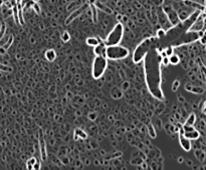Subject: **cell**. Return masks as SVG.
Instances as JSON below:
<instances>
[{
	"label": "cell",
	"instance_id": "e0dca14e",
	"mask_svg": "<svg viewBox=\"0 0 206 170\" xmlns=\"http://www.w3.org/2000/svg\"><path fill=\"white\" fill-rule=\"evenodd\" d=\"M88 134L85 132L83 130L78 128L74 130V140H78V138H81V139H87Z\"/></svg>",
	"mask_w": 206,
	"mask_h": 170
},
{
	"label": "cell",
	"instance_id": "f1b7e54d",
	"mask_svg": "<svg viewBox=\"0 0 206 170\" xmlns=\"http://www.w3.org/2000/svg\"><path fill=\"white\" fill-rule=\"evenodd\" d=\"M165 35H166V31L164 29H159L157 31V38H163L165 37Z\"/></svg>",
	"mask_w": 206,
	"mask_h": 170
},
{
	"label": "cell",
	"instance_id": "ba28073f",
	"mask_svg": "<svg viewBox=\"0 0 206 170\" xmlns=\"http://www.w3.org/2000/svg\"><path fill=\"white\" fill-rule=\"evenodd\" d=\"M198 39H199L198 32H194V31L187 30V32L184 36V39H183V41H182V44H190V43H193V42L197 41Z\"/></svg>",
	"mask_w": 206,
	"mask_h": 170
},
{
	"label": "cell",
	"instance_id": "484cf974",
	"mask_svg": "<svg viewBox=\"0 0 206 170\" xmlns=\"http://www.w3.org/2000/svg\"><path fill=\"white\" fill-rule=\"evenodd\" d=\"M12 42H13V37L11 35H9V38H8V40H7V42L5 43V44L3 45V48L5 49V50H7V49L9 48V47H10V45L12 44Z\"/></svg>",
	"mask_w": 206,
	"mask_h": 170
},
{
	"label": "cell",
	"instance_id": "ffe728a7",
	"mask_svg": "<svg viewBox=\"0 0 206 170\" xmlns=\"http://www.w3.org/2000/svg\"><path fill=\"white\" fill-rule=\"evenodd\" d=\"M180 62V58L177 54H172V55L169 56V63L172 65H177L178 63Z\"/></svg>",
	"mask_w": 206,
	"mask_h": 170
},
{
	"label": "cell",
	"instance_id": "4dcf8cb0",
	"mask_svg": "<svg viewBox=\"0 0 206 170\" xmlns=\"http://www.w3.org/2000/svg\"><path fill=\"white\" fill-rule=\"evenodd\" d=\"M179 85H180V82L178 80H175L173 82V84H172V90L173 91H176V90L178 89V87H179Z\"/></svg>",
	"mask_w": 206,
	"mask_h": 170
},
{
	"label": "cell",
	"instance_id": "44dd1931",
	"mask_svg": "<svg viewBox=\"0 0 206 170\" xmlns=\"http://www.w3.org/2000/svg\"><path fill=\"white\" fill-rule=\"evenodd\" d=\"M37 161V159H36L35 157H32V158H30V159L27 161L26 163V168L28 169V170H30V169H32V166H33V164Z\"/></svg>",
	"mask_w": 206,
	"mask_h": 170
},
{
	"label": "cell",
	"instance_id": "d4e9b609",
	"mask_svg": "<svg viewBox=\"0 0 206 170\" xmlns=\"http://www.w3.org/2000/svg\"><path fill=\"white\" fill-rule=\"evenodd\" d=\"M164 52L166 53V55L169 57V56L172 55V54L174 53V48H173V46H172V45H170V46H167L166 48L164 49Z\"/></svg>",
	"mask_w": 206,
	"mask_h": 170
},
{
	"label": "cell",
	"instance_id": "5bb4252c",
	"mask_svg": "<svg viewBox=\"0 0 206 170\" xmlns=\"http://www.w3.org/2000/svg\"><path fill=\"white\" fill-rule=\"evenodd\" d=\"M95 5H96V7L99 9V10H102L103 12L107 13V14H112L113 13V10L111 9L110 7H108L107 5H105V4H103L101 1H99V0H97L96 2H95Z\"/></svg>",
	"mask_w": 206,
	"mask_h": 170
},
{
	"label": "cell",
	"instance_id": "836d02e7",
	"mask_svg": "<svg viewBox=\"0 0 206 170\" xmlns=\"http://www.w3.org/2000/svg\"><path fill=\"white\" fill-rule=\"evenodd\" d=\"M32 8L34 9V11H35L36 13H37V14H39V13H40V8H39V6H38L36 3H33Z\"/></svg>",
	"mask_w": 206,
	"mask_h": 170
},
{
	"label": "cell",
	"instance_id": "8fae6325",
	"mask_svg": "<svg viewBox=\"0 0 206 170\" xmlns=\"http://www.w3.org/2000/svg\"><path fill=\"white\" fill-rule=\"evenodd\" d=\"M106 50H107V45L104 43L103 40H102L97 46L94 47V52L96 55L106 56Z\"/></svg>",
	"mask_w": 206,
	"mask_h": 170
},
{
	"label": "cell",
	"instance_id": "d6986e66",
	"mask_svg": "<svg viewBox=\"0 0 206 170\" xmlns=\"http://www.w3.org/2000/svg\"><path fill=\"white\" fill-rule=\"evenodd\" d=\"M196 122V115L194 113H191L188 117H187L186 121H185V125H194Z\"/></svg>",
	"mask_w": 206,
	"mask_h": 170
},
{
	"label": "cell",
	"instance_id": "52a82bcc",
	"mask_svg": "<svg viewBox=\"0 0 206 170\" xmlns=\"http://www.w3.org/2000/svg\"><path fill=\"white\" fill-rule=\"evenodd\" d=\"M88 6H89V4H83V6H81V7H78V9H76V11H74L72 13H71V15H69V17L67 18V20H65V24L67 25H69V24H71L72 21H74V19H76L78 16H80L81 13H83L85 10H87Z\"/></svg>",
	"mask_w": 206,
	"mask_h": 170
},
{
	"label": "cell",
	"instance_id": "7a4b0ae2",
	"mask_svg": "<svg viewBox=\"0 0 206 170\" xmlns=\"http://www.w3.org/2000/svg\"><path fill=\"white\" fill-rule=\"evenodd\" d=\"M129 54H130L129 49L120 44L107 46V50H106V57H107V59L113 61L125 59V58L129 56Z\"/></svg>",
	"mask_w": 206,
	"mask_h": 170
},
{
	"label": "cell",
	"instance_id": "3957f363",
	"mask_svg": "<svg viewBox=\"0 0 206 170\" xmlns=\"http://www.w3.org/2000/svg\"><path fill=\"white\" fill-rule=\"evenodd\" d=\"M154 43V38L148 37L145 40H143L134 50L133 53V61L135 63H139L145 58L146 54L148 53V51H150L152 44Z\"/></svg>",
	"mask_w": 206,
	"mask_h": 170
},
{
	"label": "cell",
	"instance_id": "83f0119b",
	"mask_svg": "<svg viewBox=\"0 0 206 170\" xmlns=\"http://www.w3.org/2000/svg\"><path fill=\"white\" fill-rule=\"evenodd\" d=\"M5 31H6V25L4 23H2L1 24V27H0V39H1L2 37H4Z\"/></svg>",
	"mask_w": 206,
	"mask_h": 170
},
{
	"label": "cell",
	"instance_id": "603a6c76",
	"mask_svg": "<svg viewBox=\"0 0 206 170\" xmlns=\"http://www.w3.org/2000/svg\"><path fill=\"white\" fill-rule=\"evenodd\" d=\"M71 39V34H69L67 31H63L62 34V40L63 42H67Z\"/></svg>",
	"mask_w": 206,
	"mask_h": 170
},
{
	"label": "cell",
	"instance_id": "d6a6232c",
	"mask_svg": "<svg viewBox=\"0 0 206 170\" xmlns=\"http://www.w3.org/2000/svg\"><path fill=\"white\" fill-rule=\"evenodd\" d=\"M40 162L39 161H36L34 164H33V166H32V169L33 170H38V169H40Z\"/></svg>",
	"mask_w": 206,
	"mask_h": 170
},
{
	"label": "cell",
	"instance_id": "30bf717a",
	"mask_svg": "<svg viewBox=\"0 0 206 170\" xmlns=\"http://www.w3.org/2000/svg\"><path fill=\"white\" fill-rule=\"evenodd\" d=\"M179 143L181 145V147H182L185 151H190V149H191L192 147L191 140L185 137L182 133H179Z\"/></svg>",
	"mask_w": 206,
	"mask_h": 170
},
{
	"label": "cell",
	"instance_id": "4316f807",
	"mask_svg": "<svg viewBox=\"0 0 206 170\" xmlns=\"http://www.w3.org/2000/svg\"><path fill=\"white\" fill-rule=\"evenodd\" d=\"M13 15H14V18H15V22L19 24V19H18V9H17L16 5H14V7H13Z\"/></svg>",
	"mask_w": 206,
	"mask_h": 170
},
{
	"label": "cell",
	"instance_id": "7c38bea8",
	"mask_svg": "<svg viewBox=\"0 0 206 170\" xmlns=\"http://www.w3.org/2000/svg\"><path fill=\"white\" fill-rule=\"evenodd\" d=\"M185 89H186L187 91L191 92V93H194V94H202V93H204V91H205V90L203 89L202 87H200V86H192L190 84H186Z\"/></svg>",
	"mask_w": 206,
	"mask_h": 170
},
{
	"label": "cell",
	"instance_id": "9c48e42d",
	"mask_svg": "<svg viewBox=\"0 0 206 170\" xmlns=\"http://www.w3.org/2000/svg\"><path fill=\"white\" fill-rule=\"evenodd\" d=\"M39 149H40V158L42 161H45L47 158V152H46V144H45L44 138L42 136L41 130H40V137H39Z\"/></svg>",
	"mask_w": 206,
	"mask_h": 170
},
{
	"label": "cell",
	"instance_id": "5b68a950",
	"mask_svg": "<svg viewBox=\"0 0 206 170\" xmlns=\"http://www.w3.org/2000/svg\"><path fill=\"white\" fill-rule=\"evenodd\" d=\"M108 61L106 56L96 55L92 62V75L95 79H99L104 75L106 69H107Z\"/></svg>",
	"mask_w": 206,
	"mask_h": 170
},
{
	"label": "cell",
	"instance_id": "7402d4cb",
	"mask_svg": "<svg viewBox=\"0 0 206 170\" xmlns=\"http://www.w3.org/2000/svg\"><path fill=\"white\" fill-rule=\"evenodd\" d=\"M148 133L152 138L156 137V131H155V129H154V126L152 125V124H149L148 125Z\"/></svg>",
	"mask_w": 206,
	"mask_h": 170
},
{
	"label": "cell",
	"instance_id": "9a60e30c",
	"mask_svg": "<svg viewBox=\"0 0 206 170\" xmlns=\"http://www.w3.org/2000/svg\"><path fill=\"white\" fill-rule=\"evenodd\" d=\"M45 58H46L47 61L49 62H53V61L55 60L56 58V52L54 49H48L45 52Z\"/></svg>",
	"mask_w": 206,
	"mask_h": 170
},
{
	"label": "cell",
	"instance_id": "cb8c5ba5",
	"mask_svg": "<svg viewBox=\"0 0 206 170\" xmlns=\"http://www.w3.org/2000/svg\"><path fill=\"white\" fill-rule=\"evenodd\" d=\"M0 71L3 72H12V67L7 66V65H4L0 63Z\"/></svg>",
	"mask_w": 206,
	"mask_h": 170
},
{
	"label": "cell",
	"instance_id": "4fadbf2b",
	"mask_svg": "<svg viewBox=\"0 0 206 170\" xmlns=\"http://www.w3.org/2000/svg\"><path fill=\"white\" fill-rule=\"evenodd\" d=\"M182 134L190 140H197L198 138L200 137V133H199V131H197L196 129L191 130V131H187V132H183Z\"/></svg>",
	"mask_w": 206,
	"mask_h": 170
},
{
	"label": "cell",
	"instance_id": "2e32d148",
	"mask_svg": "<svg viewBox=\"0 0 206 170\" xmlns=\"http://www.w3.org/2000/svg\"><path fill=\"white\" fill-rule=\"evenodd\" d=\"M101 41H102V39L99 37H89V38H87V40H85V43H87L89 46L95 47V46H97Z\"/></svg>",
	"mask_w": 206,
	"mask_h": 170
},
{
	"label": "cell",
	"instance_id": "e575fe53",
	"mask_svg": "<svg viewBox=\"0 0 206 170\" xmlns=\"http://www.w3.org/2000/svg\"><path fill=\"white\" fill-rule=\"evenodd\" d=\"M32 1H34V2H36V1H38V0H32Z\"/></svg>",
	"mask_w": 206,
	"mask_h": 170
},
{
	"label": "cell",
	"instance_id": "277c9868",
	"mask_svg": "<svg viewBox=\"0 0 206 170\" xmlns=\"http://www.w3.org/2000/svg\"><path fill=\"white\" fill-rule=\"evenodd\" d=\"M123 35H124V26L123 24L119 22V23H117L114 26L112 31L108 34L107 38L105 40H103V41L107 46L120 44V42L123 39Z\"/></svg>",
	"mask_w": 206,
	"mask_h": 170
},
{
	"label": "cell",
	"instance_id": "ac0fdd59",
	"mask_svg": "<svg viewBox=\"0 0 206 170\" xmlns=\"http://www.w3.org/2000/svg\"><path fill=\"white\" fill-rule=\"evenodd\" d=\"M90 5V11H92V21L96 23L98 21V8L96 7L95 4H89Z\"/></svg>",
	"mask_w": 206,
	"mask_h": 170
},
{
	"label": "cell",
	"instance_id": "6da1fadb",
	"mask_svg": "<svg viewBox=\"0 0 206 170\" xmlns=\"http://www.w3.org/2000/svg\"><path fill=\"white\" fill-rule=\"evenodd\" d=\"M144 59L145 80L147 87L156 99L164 100V94L161 89V71H160L161 56L159 55V53H157V49H154L150 52L148 51Z\"/></svg>",
	"mask_w": 206,
	"mask_h": 170
},
{
	"label": "cell",
	"instance_id": "8992f818",
	"mask_svg": "<svg viewBox=\"0 0 206 170\" xmlns=\"http://www.w3.org/2000/svg\"><path fill=\"white\" fill-rule=\"evenodd\" d=\"M164 11L167 14V18L168 20L171 22V24L173 26H176L180 23V19L179 16H178V13L174 10L171 6H167V7H164Z\"/></svg>",
	"mask_w": 206,
	"mask_h": 170
},
{
	"label": "cell",
	"instance_id": "1f68e13d",
	"mask_svg": "<svg viewBox=\"0 0 206 170\" xmlns=\"http://www.w3.org/2000/svg\"><path fill=\"white\" fill-rule=\"evenodd\" d=\"M198 40H199V42H200L202 45H206V34L203 33V35L200 36Z\"/></svg>",
	"mask_w": 206,
	"mask_h": 170
},
{
	"label": "cell",
	"instance_id": "f546056e",
	"mask_svg": "<svg viewBox=\"0 0 206 170\" xmlns=\"http://www.w3.org/2000/svg\"><path fill=\"white\" fill-rule=\"evenodd\" d=\"M161 62H162V64L164 65V66H167V65H169V64H170V63H169V57H168V56L162 57L161 58Z\"/></svg>",
	"mask_w": 206,
	"mask_h": 170
}]
</instances>
